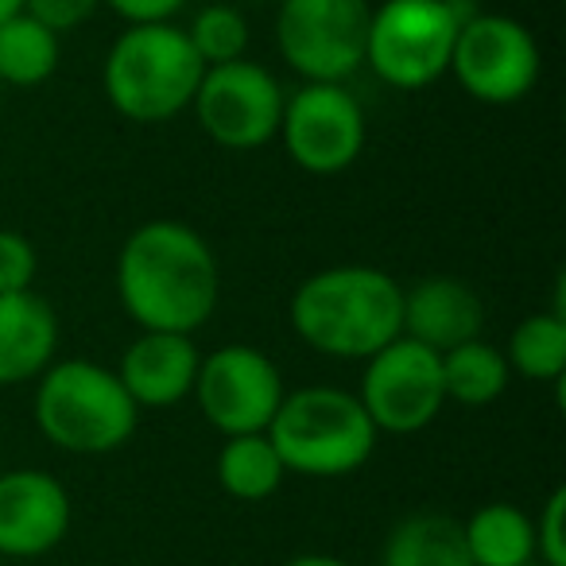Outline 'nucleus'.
<instances>
[{
    "mask_svg": "<svg viewBox=\"0 0 566 566\" xmlns=\"http://www.w3.org/2000/svg\"><path fill=\"white\" fill-rule=\"evenodd\" d=\"M213 470H218V485L226 489L233 501H249V504L275 496L283 485V478H287L283 458L275 454L268 431L233 434V439H226L218 450Z\"/></svg>",
    "mask_w": 566,
    "mask_h": 566,
    "instance_id": "aec40b11",
    "label": "nucleus"
},
{
    "mask_svg": "<svg viewBox=\"0 0 566 566\" xmlns=\"http://www.w3.org/2000/svg\"><path fill=\"white\" fill-rule=\"evenodd\" d=\"M380 566H473V558L465 551L462 524L454 516L416 512L388 532Z\"/></svg>",
    "mask_w": 566,
    "mask_h": 566,
    "instance_id": "a211bd4d",
    "label": "nucleus"
},
{
    "mask_svg": "<svg viewBox=\"0 0 566 566\" xmlns=\"http://www.w3.org/2000/svg\"><path fill=\"white\" fill-rule=\"evenodd\" d=\"M481 331H485V303L458 275H423L411 287H403V338L419 342L434 354H447V349L481 338Z\"/></svg>",
    "mask_w": 566,
    "mask_h": 566,
    "instance_id": "4468645a",
    "label": "nucleus"
},
{
    "mask_svg": "<svg viewBox=\"0 0 566 566\" xmlns=\"http://www.w3.org/2000/svg\"><path fill=\"white\" fill-rule=\"evenodd\" d=\"M59 59H63V35L43 20L17 12L0 24V86H43L59 71Z\"/></svg>",
    "mask_w": 566,
    "mask_h": 566,
    "instance_id": "6ab92c4d",
    "label": "nucleus"
},
{
    "mask_svg": "<svg viewBox=\"0 0 566 566\" xmlns=\"http://www.w3.org/2000/svg\"><path fill=\"white\" fill-rule=\"evenodd\" d=\"M195 48V55L202 59V66H221L237 63L249 51V20L233 9V4H206L195 12L190 28H182Z\"/></svg>",
    "mask_w": 566,
    "mask_h": 566,
    "instance_id": "5701e85b",
    "label": "nucleus"
},
{
    "mask_svg": "<svg viewBox=\"0 0 566 566\" xmlns=\"http://www.w3.org/2000/svg\"><path fill=\"white\" fill-rule=\"evenodd\" d=\"M369 120L346 82H303L283 102L280 140L300 171L342 175L361 159Z\"/></svg>",
    "mask_w": 566,
    "mask_h": 566,
    "instance_id": "1a4fd4ad",
    "label": "nucleus"
},
{
    "mask_svg": "<svg viewBox=\"0 0 566 566\" xmlns=\"http://www.w3.org/2000/svg\"><path fill=\"white\" fill-rule=\"evenodd\" d=\"M403 283L369 264H338L307 275L292 292L287 318L300 342L334 361H369L400 338Z\"/></svg>",
    "mask_w": 566,
    "mask_h": 566,
    "instance_id": "f03ea898",
    "label": "nucleus"
},
{
    "mask_svg": "<svg viewBox=\"0 0 566 566\" xmlns=\"http://www.w3.org/2000/svg\"><path fill=\"white\" fill-rule=\"evenodd\" d=\"M74 520L71 493L43 470L0 473V555L40 558L66 539Z\"/></svg>",
    "mask_w": 566,
    "mask_h": 566,
    "instance_id": "ddd939ff",
    "label": "nucleus"
},
{
    "mask_svg": "<svg viewBox=\"0 0 566 566\" xmlns=\"http://www.w3.org/2000/svg\"><path fill=\"white\" fill-rule=\"evenodd\" d=\"M369 0H280L275 48L303 82H346L365 66Z\"/></svg>",
    "mask_w": 566,
    "mask_h": 566,
    "instance_id": "0eeeda50",
    "label": "nucleus"
},
{
    "mask_svg": "<svg viewBox=\"0 0 566 566\" xmlns=\"http://www.w3.org/2000/svg\"><path fill=\"white\" fill-rule=\"evenodd\" d=\"M117 300L140 331L198 334L221 303V264L187 221L151 218L117 252Z\"/></svg>",
    "mask_w": 566,
    "mask_h": 566,
    "instance_id": "f257e3e1",
    "label": "nucleus"
},
{
    "mask_svg": "<svg viewBox=\"0 0 566 566\" xmlns=\"http://www.w3.org/2000/svg\"><path fill=\"white\" fill-rule=\"evenodd\" d=\"M532 566H543V563H532Z\"/></svg>",
    "mask_w": 566,
    "mask_h": 566,
    "instance_id": "c756f323",
    "label": "nucleus"
},
{
    "mask_svg": "<svg viewBox=\"0 0 566 566\" xmlns=\"http://www.w3.org/2000/svg\"><path fill=\"white\" fill-rule=\"evenodd\" d=\"M0 94H4V86H0Z\"/></svg>",
    "mask_w": 566,
    "mask_h": 566,
    "instance_id": "7c9ffc66",
    "label": "nucleus"
},
{
    "mask_svg": "<svg viewBox=\"0 0 566 566\" xmlns=\"http://www.w3.org/2000/svg\"><path fill=\"white\" fill-rule=\"evenodd\" d=\"M195 334H167V331H140V338L125 349L117 365V377L136 408H175L195 392L198 377Z\"/></svg>",
    "mask_w": 566,
    "mask_h": 566,
    "instance_id": "2eb2a0df",
    "label": "nucleus"
},
{
    "mask_svg": "<svg viewBox=\"0 0 566 566\" xmlns=\"http://www.w3.org/2000/svg\"><path fill=\"white\" fill-rule=\"evenodd\" d=\"M59 349V315L43 295H0V388L35 380Z\"/></svg>",
    "mask_w": 566,
    "mask_h": 566,
    "instance_id": "dca6fc26",
    "label": "nucleus"
},
{
    "mask_svg": "<svg viewBox=\"0 0 566 566\" xmlns=\"http://www.w3.org/2000/svg\"><path fill=\"white\" fill-rule=\"evenodd\" d=\"M501 354L516 377L558 385L566 373V315L539 311V315L520 318Z\"/></svg>",
    "mask_w": 566,
    "mask_h": 566,
    "instance_id": "4be33fe9",
    "label": "nucleus"
},
{
    "mask_svg": "<svg viewBox=\"0 0 566 566\" xmlns=\"http://www.w3.org/2000/svg\"><path fill=\"white\" fill-rule=\"evenodd\" d=\"M465 0H380L369 12L365 66L392 90H427L450 71L458 28L478 12Z\"/></svg>",
    "mask_w": 566,
    "mask_h": 566,
    "instance_id": "423d86ee",
    "label": "nucleus"
},
{
    "mask_svg": "<svg viewBox=\"0 0 566 566\" xmlns=\"http://www.w3.org/2000/svg\"><path fill=\"white\" fill-rule=\"evenodd\" d=\"M97 9H102V0H24L28 17L43 20V24L55 28L59 35H66L78 24H86Z\"/></svg>",
    "mask_w": 566,
    "mask_h": 566,
    "instance_id": "a878e982",
    "label": "nucleus"
},
{
    "mask_svg": "<svg viewBox=\"0 0 566 566\" xmlns=\"http://www.w3.org/2000/svg\"><path fill=\"white\" fill-rule=\"evenodd\" d=\"M190 396H195L206 423L221 439H233V434L268 431L287 388H283V373L275 369L272 357L260 354L256 346L233 342V346L213 349L198 361Z\"/></svg>",
    "mask_w": 566,
    "mask_h": 566,
    "instance_id": "9b49d317",
    "label": "nucleus"
},
{
    "mask_svg": "<svg viewBox=\"0 0 566 566\" xmlns=\"http://www.w3.org/2000/svg\"><path fill=\"white\" fill-rule=\"evenodd\" d=\"M539 43L520 20L501 12H473L458 28L450 71L481 105H516L539 82Z\"/></svg>",
    "mask_w": 566,
    "mask_h": 566,
    "instance_id": "6e6552de",
    "label": "nucleus"
},
{
    "mask_svg": "<svg viewBox=\"0 0 566 566\" xmlns=\"http://www.w3.org/2000/svg\"><path fill=\"white\" fill-rule=\"evenodd\" d=\"M283 102L287 94L268 66L237 59V63L206 66L190 109L213 144L229 151H252L280 136Z\"/></svg>",
    "mask_w": 566,
    "mask_h": 566,
    "instance_id": "9d476101",
    "label": "nucleus"
},
{
    "mask_svg": "<svg viewBox=\"0 0 566 566\" xmlns=\"http://www.w3.org/2000/svg\"><path fill=\"white\" fill-rule=\"evenodd\" d=\"M202 71L179 24H128L105 55L102 90L125 120L164 125L190 109Z\"/></svg>",
    "mask_w": 566,
    "mask_h": 566,
    "instance_id": "39448f33",
    "label": "nucleus"
},
{
    "mask_svg": "<svg viewBox=\"0 0 566 566\" xmlns=\"http://www.w3.org/2000/svg\"><path fill=\"white\" fill-rule=\"evenodd\" d=\"M268 439H272L275 454L283 458L287 473L334 481L349 478L369 462L380 431L373 427L357 392L311 385L283 396L272 423H268Z\"/></svg>",
    "mask_w": 566,
    "mask_h": 566,
    "instance_id": "20e7f679",
    "label": "nucleus"
},
{
    "mask_svg": "<svg viewBox=\"0 0 566 566\" xmlns=\"http://www.w3.org/2000/svg\"><path fill=\"white\" fill-rule=\"evenodd\" d=\"M439 361L447 403H462V408H489V403L501 400L512 380L504 354L496 346H489L485 338L447 349V354H439Z\"/></svg>",
    "mask_w": 566,
    "mask_h": 566,
    "instance_id": "412c9836",
    "label": "nucleus"
},
{
    "mask_svg": "<svg viewBox=\"0 0 566 566\" xmlns=\"http://www.w3.org/2000/svg\"><path fill=\"white\" fill-rule=\"evenodd\" d=\"M17 12H24V0H0V24L9 17H17Z\"/></svg>",
    "mask_w": 566,
    "mask_h": 566,
    "instance_id": "c85d7f7f",
    "label": "nucleus"
},
{
    "mask_svg": "<svg viewBox=\"0 0 566 566\" xmlns=\"http://www.w3.org/2000/svg\"><path fill=\"white\" fill-rule=\"evenodd\" d=\"M357 400L380 434H416L431 427L447 408L442 361L434 349L411 338H396L365 361Z\"/></svg>",
    "mask_w": 566,
    "mask_h": 566,
    "instance_id": "f8f14e48",
    "label": "nucleus"
},
{
    "mask_svg": "<svg viewBox=\"0 0 566 566\" xmlns=\"http://www.w3.org/2000/svg\"><path fill=\"white\" fill-rule=\"evenodd\" d=\"M532 527H535V563L566 566V489L563 485L543 501Z\"/></svg>",
    "mask_w": 566,
    "mask_h": 566,
    "instance_id": "393cba45",
    "label": "nucleus"
},
{
    "mask_svg": "<svg viewBox=\"0 0 566 566\" xmlns=\"http://www.w3.org/2000/svg\"><path fill=\"white\" fill-rule=\"evenodd\" d=\"M136 423L140 408L109 365L71 357L51 361L35 377V427L51 447L66 454H113L133 439Z\"/></svg>",
    "mask_w": 566,
    "mask_h": 566,
    "instance_id": "7ed1b4c3",
    "label": "nucleus"
},
{
    "mask_svg": "<svg viewBox=\"0 0 566 566\" xmlns=\"http://www.w3.org/2000/svg\"><path fill=\"white\" fill-rule=\"evenodd\" d=\"M40 275V252L17 229H0V295L32 292Z\"/></svg>",
    "mask_w": 566,
    "mask_h": 566,
    "instance_id": "b1692460",
    "label": "nucleus"
},
{
    "mask_svg": "<svg viewBox=\"0 0 566 566\" xmlns=\"http://www.w3.org/2000/svg\"><path fill=\"white\" fill-rule=\"evenodd\" d=\"M125 24H175L187 0H102Z\"/></svg>",
    "mask_w": 566,
    "mask_h": 566,
    "instance_id": "bb28decb",
    "label": "nucleus"
},
{
    "mask_svg": "<svg viewBox=\"0 0 566 566\" xmlns=\"http://www.w3.org/2000/svg\"><path fill=\"white\" fill-rule=\"evenodd\" d=\"M465 551L473 566H532L535 527L524 509L509 501H489L462 524Z\"/></svg>",
    "mask_w": 566,
    "mask_h": 566,
    "instance_id": "f3484780",
    "label": "nucleus"
},
{
    "mask_svg": "<svg viewBox=\"0 0 566 566\" xmlns=\"http://www.w3.org/2000/svg\"><path fill=\"white\" fill-rule=\"evenodd\" d=\"M283 566H349L346 558H338V555H295V558H287Z\"/></svg>",
    "mask_w": 566,
    "mask_h": 566,
    "instance_id": "cd10ccee",
    "label": "nucleus"
}]
</instances>
